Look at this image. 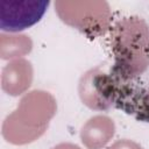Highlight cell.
<instances>
[{
  "label": "cell",
  "instance_id": "obj_1",
  "mask_svg": "<svg viewBox=\"0 0 149 149\" xmlns=\"http://www.w3.org/2000/svg\"><path fill=\"white\" fill-rule=\"evenodd\" d=\"M95 84L99 93L114 106L137 120L149 122V84L140 85L115 70L99 76Z\"/></svg>",
  "mask_w": 149,
  "mask_h": 149
},
{
  "label": "cell",
  "instance_id": "obj_2",
  "mask_svg": "<svg viewBox=\"0 0 149 149\" xmlns=\"http://www.w3.org/2000/svg\"><path fill=\"white\" fill-rule=\"evenodd\" d=\"M48 0H1L0 28L3 31H21L37 23L47 12Z\"/></svg>",
  "mask_w": 149,
  "mask_h": 149
}]
</instances>
